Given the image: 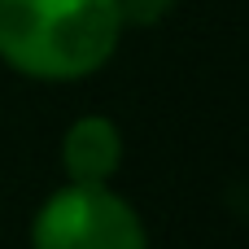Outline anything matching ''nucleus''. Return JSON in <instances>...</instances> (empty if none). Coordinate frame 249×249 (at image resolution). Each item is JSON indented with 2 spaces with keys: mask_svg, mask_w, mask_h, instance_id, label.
<instances>
[{
  "mask_svg": "<svg viewBox=\"0 0 249 249\" xmlns=\"http://www.w3.org/2000/svg\"><path fill=\"white\" fill-rule=\"evenodd\" d=\"M114 0H0V61L31 79L96 74L118 48Z\"/></svg>",
  "mask_w": 249,
  "mask_h": 249,
  "instance_id": "nucleus-1",
  "label": "nucleus"
},
{
  "mask_svg": "<svg viewBox=\"0 0 249 249\" xmlns=\"http://www.w3.org/2000/svg\"><path fill=\"white\" fill-rule=\"evenodd\" d=\"M31 249H149V236L131 201L105 184H70L39 206Z\"/></svg>",
  "mask_w": 249,
  "mask_h": 249,
  "instance_id": "nucleus-2",
  "label": "nucleus"
},
{
  "mask_svg": "<svg viewBox=\"0 0 249 249\" xmlns=\"http://www.w3.org/2000/svg\"><path fill=\"white\" fill-rule=\"evenodd\" d=\"M123 162V136L109 118L88 114L66 127L61 136V166L70 184H109Z\"/></svg>",
  "mask_w": 249,
  "mask_h": 249,
  "instance_id": "nucleus-3",
  "label": "nucleus"
},
{
  "mask_svg": "<svg viewBox=\"0 0 249 249\" xmlns=\"http://www.w3.org/2000/svg\"><path fill=\"white\" fill-rule=\"evenodd\" d=\"M114 9L123 26H153L175 9V0H114Z\"/></svg>",
  "mask_w": 249,
  "mask_h": 249,
  "instance_id": "nucleus-4",
  "label": "nucleus"
}]
</instances>
